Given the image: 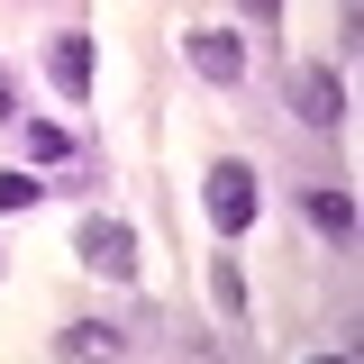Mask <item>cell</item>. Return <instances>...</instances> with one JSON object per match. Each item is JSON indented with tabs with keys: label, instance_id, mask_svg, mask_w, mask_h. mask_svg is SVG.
I'll return each instance as SVG.
<instances>
[{
	"label": "cell",
	"instance_id": "6da1fadb",
	"mask_svg": "<svg viewBox=\"0 0 364 364\" xmlns=\"http://www.w3.org/2000/svg\"><path fill=\"white\" fill-rule=\"evenodd\" d=\"M200 210H210L219 237H246V228L264 219V182H255V164H246V155H219V164L200 173Z\"/></svg>",
	"mask_w": 364,
	"mask_h": 364
},
{
	"label": "cell",
	"instance_id": "7a4b0ae2",
	"mask_svg": "<svg viewBox=\"0 0 364 364\" xmlns=\"http://www.w3.org/2000/svg\"><path fill=\"white\" fill-rule=\"evenodd\" d=\"M73 255H82L91 273H109V282H136V228H128V219H100V210H91V219L73 228Z\"/></svg>",
	"mask_w": 364,
	"mask_h": 364
},
{
	"label": "cell",
	"instance_id": "3957f363",
	"mask_svg": "<svg viewBox=\"0 0 364 364\" xmlns=\"http://www.w3.org/2000/svg\"><path fill=\"white\" fill-rule=\"evenodd\" d=\"M182 55H191V73H200V82H246V37H237V28H191V37H182Z\"/></svg>",
	"mask_w": 364,
	"mask_h": 364
},
{
	"label": "cell",
	"instance_id": "277c9868",
	"mask_svg": "<svg viewBox=\"0 0 364 364\" xmlns=\"http://www.w3.org/2000/svg\"><path fill=\"white\" fill-rule=\"evenodd\" d=\"M291 119H301V128H337V119H346V82H337L328 64H301V73H291Z\"/></svg>",
	"mask_w": 364,
	"mask_h": 364
},
{
	"label": "cell",
	"instance_id": "5b68a950",
	"mask_svg": "<svg viewBox=\"0 0 364 364\" xmlns=\"http://www.w3.org/2000/svg\"><path fill=\"white\" fill-rule=\"evenodd\" d=\"M91 64H100V55H91L82 28H64V37L46 46V82L64 91V100H91Z\"/></svg>",
	"mask_w": 364,
	"mask_h": 364
},
{
	"label": "cell",
	"instance_id": "8992f818",
	"mask_svg": "<svg viewBox=\"0 0 364 364\" xmlns=\"http://www.w3.org/2000/svg\"><path fill=\"white\" fill-rule=\"evenodd\" d=\"M119 346H128V337L100 328V318H73V328H64V355L73 364H119Z\"/></svg>",
	"mask_w": 364,
	"mask_h": 364
},
{
	"label": "cell",
	"instance_id": "52a82bcc",
	"mask_svg": "<svg viewBox=\"0 0 364 364\" xmlns=\"http://www.w3.org/2000/svg\"><path fill=\"white\" fill-rule=\"evenodd\" d=\"M301 219H310L318 237H355V200H346V191H310V200H301Z\"/></svg>",
	"mask_w": 364,
	"mask_h": 364
},
{
	"label": "cell",
	"instance_id": "ba28073f",
	"mask_svg": "<svg viewBox=\"0 0 364 364\" xmlns=\"http://www.w3.org/2000/svg\"><path fill=\"white\" fill-rule=\"evenodd\" d=\"M64 155H82V136L55 128V119H37V128H28V164H64Z\"/></svg>",
	"mask_w": 364,
	"mask_h": 364
},
{
	"label": "cell",
	"instance_id": "9c48e42d",
	"mask_svg": "<svg viewBox=\"0 0 364 364\" xmlns=\"http://www.w3.org/2000/svg\"><path fill=\"white\" fill-rule=\"evenodd\" d=\"M210 301H219L228 318H246V310H255V301H246V273H237V255H219V264H210Z\"/></svg>",
	"mask_w": 364,
	"mask_h": 364
},
{
	"label": "cell",
	"instance_id": "30bf717a",
	"mask_svg": "<svg viewBox=\"0 0 364 364\" xmlns=\"http://www.w3.org/2000/svg\"><path fill=\"white\" fill-rule=\"evenodd\" d=\"M37 200H46L37 173H0V210H37Z\"/></svg>",
	"mask_w": 364,
	"mask_h": 364
},
{
	"label": "cell",
	"instance_id": "8fae6325",
	"mask_svg": "<svg viewBox=\"0 0 364 364\" xmlns=\"http://www.w3.org/2000/svg\"><path fill=\"white\" fill-rule=\"evenodd\" d=\"M255 9V28H282V0H246Z\"/></svg>",
	"mask_w": 364,
	"mask_h": 364
},
{
	"label": "cell",
	"instance_id": "7c38bea8",
	"mask_svg": "<svg viewBox=\"0 0 364 364\" xmlns=\"http://www.w3.org/2000/svg\"><path fill=\"white\" fill-rule=\"evenodd\" d=\"M0 119H18V100H9V73H0Z\"/></svg>",
	"mask_w": 364,
	"mask_h": 364
},
{
	"label": "cell",
	"instance_id": "4fadbf2b",
	"mask_svg": "<svg viewBox=\"0 0 364 364\" xmlns=\"http://www.w3.org/2000/svg\"><path fill=\"white\" fill-rule=\"evenodd\" d=\"M310 364H346V355H310Z\"/></svg>",
	"mask_w": 364,
	"mask_h": 364
}]
</instances>
